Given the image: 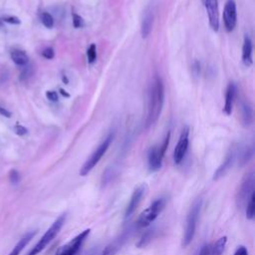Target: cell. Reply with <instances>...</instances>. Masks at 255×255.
Listing matches in <instances>:
<instances>
[{
	"label": "cell",
	"mask_w": 255,
	"mask_h": 255,
	"mask_svg": "<svg viewBox=\"0 0 255 255\" xmlns=\"http://www.w3.org/2000/svg\"><path fill=\"white\" fill-rule=\"evenodd\" d=\"M164 100V88L160 77L155 76L149 86L145 127L149 128L158 120Z\"/></svg>",
	"instance_id": "obj_1"
},
{
	"label": "cell",
	"mask_w": 255,
	"mask_h": 255,
	"mask_svg": "<svg viewBox=\"0 0 255 255\" xmlns=\"http://www.w3.org/2000/svg\"><path fill=\"white\" fill-rule=\"evenodd\" d=\"M65 220H66V213L61 214L47 229V231L43 234L40 240L34 245V247L29 251L27 255H38L40 252H42L51 243V241L58 235V233L60 232L61 228L65 223Z\"/></svg>",
	"instance_id": "obj_2"
},
{
	"label": "cell",
	"mask_w": 255,
	"mask_h": 255,
	"mask_svg": "<svg viewBox=\"0 0 255 255\" xmlns=\"http://www.w3.org/2000/svg\"><path fill=\"white\" fill-rule=\"evenodd\" d=\"M201 204H202V200L200 198L195 199L188 211V214L186 217L185 231H184V235H183V239H182L183 247L188 246L191 243V241L193 240L196 225H197V220H198L199 213H200Z\"/></svg>",
	"instance_id": "obj_3"
},
{
	"label": "cell",
	"mask_w": 255,
	"mask_h": 255,
	"mask_svg": "<svg viewBox=\"0 0 255 255\" xmlns=\"http://www.w3.org/2000/svg\"><path fill=\"white\" fill-rule=\"evenodd\" d=\"M165 199L164 198H158L154 200L150 206H148L146 209H144L138 216L135 224L137 227L143 228L148 226L151 222H153L156 217L161 213V211L165 207Z\"/></svg>",
	"instance_id": "obj_4"
},
{
	"label": "cell",
	"mask_w": 255,
	"mask_h": 255,
	"mask_svg": "<svg viewBox=\"0 0 255 255\" xmlns=\"http://www.w3.org/2000/svg\"><path fill=\"white\" fill-rule=\"evenodd\" d=\"M113 140V134H109L104 141L97 147V149L91 154V156L85 161V163L83 164V166L80 169V174L82 176L87 175L96 165L97 163L100 161V159L102 158V156L106 153L107 149L109 148L111 142Z\"/></svg>",
	"instance_id": "obj_5"
},
{
	"label": "cell",
	"mask_w": 255,
	"mask_h": 255,
	"mask_svg": "<svg viewBox=\"0 0 255 255\" xmlns=\"http://www.w3.org/2000/svg\"><path fill=\"white\" fill-rule=\"evenodd\" d=\"M90 232H91L90 228L82 231L80 234H78L73 239H71L68 243L61 246L57 250L55 255H77V253L81 249L83 243L85 242V240L89 236Z\"/></svg>",
	"instance_id": "obj_6"
},
{
	"label": "cell",
	"mask_w": 255,
	"mask_h": 255,
	"mask_svg": "<svg viewBox=\"0 0 255 255\" xmlns=\"http://www.w3.org/2000/svg\"><path fill=\"white\" fill-rule=\"evenodd\" d=\"M253 187H254V174L253 172H249L243 178L237 193L236 200H237L238 206L242 207L244 204L247 203L251 193L253 192Z\"/></svg>",
	"instance_id": "obj_7"
},
{
	"label": "cell",
	"mask_w": 255,
	"mask_h": 255,
	"mask_svg": "<svg viewBox=\"0 0 255 255\" xmlns=\"http://www.w3.org/2000/svg\"><path fill=\"white\" fill-rule=\"evenodd\" d=\"M188 143H189V128L186 127L182 129L179 139L177 141V144L173 151V160L175 164H179L183 160L188 148Z\"/></svg>",
	"instance_id": "obj_8"
},
{
	"label": "cell",
	"mask_w": 255,
	"mask_h": 255,
	"mask_svg": "<svg viewBox=\"0 0 255 255\" xmlns=\"http://www.w3.org/2000/svg\"><path fill=\"white\" fill-rule=\"evenodd\" d=\"M223 21L224 26L228 32H231L237 22V11H236V3L235 0H227L224 6L223 11Z\"/></svg>",
	"instance_id": "obj_9"
},
{
	"label": "cell",
	"mask_w": 255,
	"mask_h": 255,
	"mask_svg": "<svg viewBox=\"0 0 255 255\" xmlns=\"http://www.w3.org/2000/svg\"><path fill=\"white\" fill-rule=\"evenodd\" d=\"M147 190V185L145 183H141L140 185H138L134 191L132 192L129 202L126 208V212H125V219L128 218L136 209V207L138 206L139 202L141 201L142 197L144 196V194L146 193Z\"/></svg>",
	"instance_id": "obj_10"
},
{
	"label": "cell",
	"mask_w": 255,
	"mask_h": 255,
	"mask_svg": "<svg viewBox=\"0 0 255 255\" xmlns=\"http://www.w3.org/2000/svg\"><path fill=\"white\" fill-rule=\"evenodd\" d=\"M209 20V25L213 31L217 32L219 29V10H218V0H201Z\"/></svg>",
	"instance_id": "obj_11"
},
{
	"label": "cell",
	"mask_w": 255,
	"mask_h": 255,
	"mask_svg": "<svg viewBox=\"0 0 255 255\" xmlns=\"http://www.w3.org/2000/svg\"><path fill=\"white\" fill-rule=\"evenodd\" d=\"M164 153L160 150L159 146H152L147 154V162L150 171H157L161 167L162 157Z\"/></svg>",
	"instance_id": "obj_12"
},
{
	"label": "cell",
	"mask_w": 255,
	"mask_h": 255,
	"mask_svg": "<svg viewBox=\"0 0 255 255\" xmlns=\"http://www.w3.org/2000/svg\"><path fill=\"white\" fill-rule=\"evenodd\" d=\"M130 233V230H125L120 237H118L117 239H115L113 242H111L110 244H108L105 249L102 251V253L100 255H115L120 249L121 247L124 245V243L126 242V240L128 238Z\"/></svg>",
	"instance_id": "obj_13"
},
{
	"label": "cell",
	"mask_w": 255,
	"mask_h": 255,
	"mask_svg": "<svg viewBox=\"0 0 255 255\" xmlns=\"http://www.w3.org/2000/svg\"><path fill=\"white\" fill-rule=\"evenodd\" d=\"M235 156H236V149L231 148L229 150V152L227 153V155L225 157V160L222 162V164L214 172V175H213L214 180L219 179L220 177H222L231 168V166H232V164L235 160Z\"/></svg>",
	"instance_id": "obj_14"
},
{
	"label": "cell",
	"mask_w": 255,
	"mask_h": 255,
	"mask_svg": "<svg viewBox=\"0 0 255 255\" xmlns=\"http://www.w3.org/2000/svg\"><path fill=\"white\" fill-rule=\"evenodd\" d=\"M152 24H153V10L150 6H148L144 10L143 17L141 20V25H140V34L142 38H146L150 34Z\"/></svg>",
	"instance_id": "obj_15"
},
{
	"label": "cell",
	"mask_w": 255,
	"mask_h": 255,
	"mask_svg": "<svg viewBox=\"0 0 255 255\" xmlns=\"http://www.w3.org/2000/svg\"><path fill=\"white\" fill-rule=\"evenodd\" d=\"M252 51H253V45L250 37L246 34L244 36L243 41V47H242V62L246 67H249L252 65Z\"/></svg>",
	"instance_id": "obj_16"
},
{
	"label": "cell",
	"mask_w": 255,
	"mask_h": 255,
	"mask_svg": "<svg viewBox=\"0 0 255 255\" xmlns=\"http://www.w3.org/2000/svg\"><path fill=\"white\" fill-rule=\"evenodd\" d=\"M235 95H236V86L234 83H230L226 90L225 104H224V108H223V111L227 116H229L232 113V107H233Z\"/></svg>",
	"instance_id": "obj_17"
},
{
	"label": "cell",
	"mask_w": 255,
	"mask_h": 255,
	"mask_svg": "<svg viewBox=\"0 0 255 255\" xmlns=\"http://www.w3.org/2000/svg\"><path fill=\"white\" fill-rule=\"evenodd\" d=\"M36 233H37V230H33V231H28L26 234H24L8 255H19L21 251L26 247V245L31 241V239L36 235Z\"/></svg>",
	"instance_id": "obj_18"
},
{
	"label": "cell",
	"mask_w": 255,
	"mask_h": 255,
	"mask_svg": "<svg viewBox=\"0 0 255 255\" xmlns=\"http://www.w3.org/2000/svg\"><path fill=\"white\" fill-rule=\"evenodd\" d=\"M241 121L244 127H249L253 123V110L248 101L241 102Z\"/></svg>",
	"instance_id": "obj_19"
},
{
	"label": "cell",
	"mask_w": 255,
	"mask_h": 255,
	"mask_svg": "<svg viewBox=\"0 0 255 255\" xmlns=\"http://www.w3.org/2000/svg\"><path fill=\"white\" fill-rule=\"evenodd\" d=\"M11 59L18 66H26L29 62V57L23 50H13L11 52Z\"/></svg>",
	"instance_id": "obj_20"
},
{
	"label": "cell",
	"mask_w": 255,
	"mask_h": 255,
	"mask_svg": "<svg viewBox=\"0 0 255 255\" xmlns=\"http://www.w3.org/2000/svg\"><path fill=\"white\" fill-rule=\"evenodd\" d=\"M227 242V237L223 236L220 237L211 247H209L208 255H222L225 245Z\"/></svg>",
	"instance_id": "obj_21"
},
{
	"label": "cell",
	"mask_w": 255,
	"mask_h": 255,
	"mask_svg": "<svg viewBox=\"0 0 255 255\" xmlns=\"http://www.w3.org/2000/svg\"><path fill=\"white\" fill-rule=\"evenodd\" d=\"M253 155V147L251 145H245L239 150V161L241 164L246 163Z\"/></svg>",
	"instance_id": "obj_22"
},
{
	"label": "cell",
	"mask_w": 255,
	"mask_h": 255,
	"mask_svg": "<svg viewBox=\"0 0 255 255\" xmlns=\"http://www.w3.org/2000/svg\"><path fill=\"white\" fill-rule=\"evenodd\" d=\"M255 214V193L254 191L251 193L247 205H246V217L247 219H253Z\"/></svg>",
	"instance_id": "obj_23"
},
{
	"label": "cell",
	"mask_w": 255,
	"mask_h": 255,
	"mask_svg": "<svg viewBox=\"0 0 255 255\" xmlns=\"http://www.w3.org/2000/svg\"><path fill=\"white\" fill-rule=\"evenodd\" d=\"M41 21L42 24L47 28H52L54 26V18L53 16L48 12H43L41 15Z\"/></svg>",
	"instance_id": "obj_24"
},
{
	"label": "cell",
	"mask_w": 255,
	"mask_h": 255,
	"mask_svg": "<svg viewBox=\"0 0 255 255\" xmlns=\"http://www.w3.org/2000/svg\"><path fill=\"white\" fill-rule=\"evenodd\" d=\"M87 57L90 64L94 63L97 60V47L95 44H91L87 50Z\"/></svg>",
	"instance_id": "obj_25"
},
{
	"label": "cell",
	"mask_w": 255,
	"mask_h": 255,
	"mask_svg": "<svg viewBox=\"0 0 255 255\" xmlns=\"http://www.w3.org/2000/svg\"><path fill=\"white\" fill-rule=\"evenodd\" d=\"M152 237V231L151 230H147L143 235L142 237L139 239V242L137 243V246L138 247H141V246H144Z\"/></svg>",
	"instance_id": "obj_26"
},
{
	"label": "cell",
	"mask_w": 255,
	"mask_h": 255,
	"mask_svg": "<svg viewBox=\"0 0 255 255\" xmlns=\"http://www.w3.org/2000/svg\"><path fill=\"white\" fill-rule=\"evenodd\" d=\"M9 180L13 184H17L20 181V173L16 169H11L9 171Z\"/></svg>",
	"instance_id": "obj_27"
},
{
	"label": "cell",
	"mask_w": 255,
	"mask_h": 255,
	"mask_svg": "<svg viewBox=\"0 0 255 255\" xmlns=\"http://www.w3.org/2000/svg\"><path fill=\"white\" fill-rule=\"evenodd\" d=\"M73 25L75 28H81L84 26L83 18L78 14H73Z\"/></svg>",
	"instance_id": "obj_28"
},
{
	"label": "cell",
	"mask_w": 255,
	"mask_h": 255,
	"mask_svg": "<svg viewBox=\"0 0 255 255\" xmlns=\"http://www.w3.org/2000/svg\"><path fill=\"white\" fill-rule=\"evenodd\" d=\"M42 56L45 58V59H48V60H51L54 58L55 56V52H54V49L51 48V47H48L46 49H44L42 51Z\"/></svg>",
	"instance_id": "obj_29"
},
{
	"label": "cell",
	"mask_w": 255,
	"mask_h": 255,
	"mask_svg": "<svg viewBox=\"0 0 255 255\" xmlns=\"http://www.w3.org/2000/svg\"><path fill=\"white\" fill-rule=\"evenodd\" d=\"M14 131L18 135H24V134H26L28 132V129L25 127L21 126V125H16L14 127Z\"/></svg>",
	"instance_id": "obj_30"
},
{
	"label": "cell",
	"mask_w": 255,
	"mask_h": 255,
	"mask_svg": "<svg viewBox=\"0 0 255 255\" xmlns=\"http://www.w3.org/2000/svg\"><path fill=\"white\" fill-rule=\"evenodd\" d=\"M46 97L51 102H57L58 101V94L55 91H47L46 92Z\"/></svg>",
	"instance_id": "obj_31"
},
{
	"label": "cell",
	"mask_w": 255,
	"mask_h": 255,
	"mask_svg": "<svg viewBox=\"0 0 255 255\" xmlns=\"http://www.w3.org/2000/svg\"><path fill=\"white\" fill-rule=\"evenodd\" d=\"M234 255H248V252H247L246 247H244V246H239V247L237 248V250L235 251Z\"/></svg>",
	"instance_id": "obj_32"
},
{
	"label": "cell",
	"mask_w": 255,
	"mask_h": 255,
	"mask_svg": "<svg viewBox=\"0 0 255 255\" xmlns=\"http://www.w3.org/2000/svg\"><path fill=\"white\" fill-rule=\"evenodd\" d=\"M4 21L7 22V23H10V24H20L19 18L14 17V16H12V17H7V18L4 19Z\"/></svg>",
	"instance_id": "obj_33"
},
{
	"label": "cell",
	"mask_w": 255,
	"mask_h": 255,
	"mask_svg": "<svg viewBox=\"0 0 255 255\" xmlns=\"http://www.w3.org/2000/svg\"><path fill=\"white\" fill-rule=\"evenodd\" d=\"M208 251H209V246L208 245H203L198 253V255H208Z\"/></svg>",
	"instance_id": "obj_34"
},
{
	"label": "cell",
	"mask_w": 255,
	"mask_h": 255,
	"mask_svg": "<svg viewBox=\"0 0 255 255\" xmlns=\"http://www.w3.org/2000/svg\"><path fill=\"white\" fill-rule=\"evenodd\" d=\"M0 114L6 118H10L11 117V113L9 111H7L5 108L0 107Z\"/></svg>",
	"instance_id": "obj_35"
},
{
	"label": "cell",
	"mask_w": 255,
	"mask_h": 255,
	"mask_svg": "<svg viewBox=\"0 0 255 255\" xmlns=\"http://www.w3.org/2000/svg\"><path fill=\"white\" fill-rule=\"evenodd\" d=\"M193 70L196 71L195 74H198L200 72V64L197 61L194 62V64H193Z\"/></svg>",
	"instance_id": "obj_36"
},
{
	"label": "cell",
	"mask_w": 255,
	"mask_h": 255,
	"mask_svg": "<svg viewBox=\"0 0 255 255\" xmlns=\"http://www.w3.org/2000/svg\"><path fill=\"white\" fill-rule=\"evenodd\" d=\"M60 91H61V94H62V95H64L65 97H67V98H68V97H70V95H69V94H67V93H66V91H64L63 89H61Z\"/></svg>",
	"instance_id": "obj_37"
},
{
	"label": "cell",
	"mask_w": 255,
	"mask_h": 255,
	"mask_svg": "<svg viewBox=\"0 0 255 255\" xmlns=\"http://www.w3.org/2000/svg\"><path fill=\"white\" fill-rule=\"evenodd\" d=\"M63 81H65V83L68 84V80H67V78L65 76H63Z\"/></svg>",
	"instance_id": "obj_38"
},
{
	"label": "cell",
	"mask_w": 255,
	"mask_h": 255,
	"mask_svg": "<svg viewBox=\"0 0 255 255\" xmlns=\"http://www.w3.org/2000/svg\"><path fill=\"white\" fill-rule=\"evenodd\" d=\"M0 26H1V23H0Z\"/></svg>",
	"instance_id": "obj_39"
}]
</instances>
